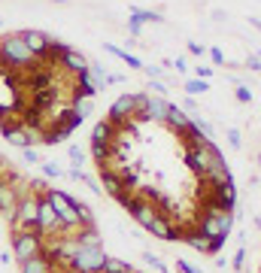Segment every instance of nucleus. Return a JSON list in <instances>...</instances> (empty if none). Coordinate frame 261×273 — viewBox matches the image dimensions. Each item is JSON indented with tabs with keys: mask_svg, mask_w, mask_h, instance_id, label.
<instances>
[{
	"mask_svg": "<svg viewBox=\"0 0 261 273\" xmlns=\"http://www.w3.org/2000/svg\"><path fill=\"white\" fill-rule=\"evenodd\" d=\"M231 222H234V216L228 210L213 207V204H204V216L198 222V234H201V237H207V240H222V243H225L228 234H231Z\"/></svg>",
	"mask_w": 261,
	"mask_h": 273,
	"instance_id": "nucleus-1",
	"label": "nucleus"
},
{
	"mask_svg": "<svg viewBox=\"0 0 261 273\" xmlns=\"http://www.w3.org/2000/svg\"><path fill=\"white\" fill-rule=\"evenodd\" d=\"M36 64V58L30 55V49L21 43L18 33H9L6 40H0V67L3 70H15V73H24Z\"/></svg>",
	"mask_w": 261,
	"mask_h": 273,
	"instance_id": "nucleus-2",
	"label": "nucleus"
},
{
	"mask_svg": "<svg viewBox=\"0 0 261 273\" xmlns=\"http://www.w3.org/2000/svg\"><path fill=\"white\" fill-rule=\"evenodd\" d=\"M222 161V152L216 149V143L213 140H207V143H201V146H189L185 149V167H189L192 173H198V176H204L213 164H219Z\"/></svg>",
	"mask_w": 261,
	"mask_h": 273,
	"instance_id": "nucleus-3",
	"label": "nucleus"
},
{
	"mask_svg": "<svg viewBox=\"0 0 261 273\" xmlns=\"http://www.w3.org/2000/svg\"><path fill=\"white\" fill-rule=\"evenodd\" d=\"M43 194H46L49 207L55 210V216L61 219V225H64L67 231H73V228H82V225H79V216H76V201H73L67 191L49 188V191H43Z\"/></svg>",
	"mask_w": 261,
	"mask_h": 273,
	"instance_id": "nucleus-4",
	"label": "nucleus"
},
{
	"mask_svg": "<svg viewBox=\"0 0 261 273\" xmlns=\"http://www.w3.org/2000/svg\"><path fill=\"white\" fill-rule=\"evenodd\" d=\"M103 264H106V252L103 246H97V249H79L64 267L70 273H103Z\"/></svg>",
	"mask_w": 261,
	"mask_h": 273,
	"instance_id": "nucleus-5",
	"label": "nucleus"
},
{
	"mask_svg": "<svg viewBox=\"0 0 261 273\" xmlns=\"http://www.w3.org/2000/svg\"><path fill=\"white\" fill-rule=\"evenodd\" d=\"M12 255L18 264L43 255V237L36 231H12Z\"/></svg>",
	"mask_w": 261,
	"mask_h": 273,
	"instance_id": "nucleus-6",
	"label": "nucleus"
},
{
	"mask_svg": "<svg viewBox=\"0 0 261 273\" xmlns=\"http://www.w3.org/2000/svg\"><path fill=\"white\" fill-rule=\"evenodd\" d=\"M12 231H36V194H27L18 201L12 216Z\"/></svg>",
	"mask_w": 261,
	"mask_h": 273,
	"instance_id": "nucleus-7",
	"label": "nucleus"
},
{
	"mask_svg": "<svg viewBox=\"0 0 261 273\" xmlns=\"http://www.w3.org/2000/svg\"><path fill=\"white\" fill-rule=\"evenodd\" d=\"M204 204H213V207H222V210L234 213V207H237V191H234V182H225V185H213V188H207Z\"/></svg>",
	"mask_w": 261,
	"mask_h": 273,
	"instance_id": "nucleus-8",
	"label": "nucleus"
},
{
	"mask_svg": "<svg viewBox=\"0 0 261 273\" xmlns=\"http://www.w3.org/2000/svg\"><path fill=\"white\" fill-rule=\"evenodd\" d=\"M21 36V43L30 49V55L36 61H46V52H49V43H52V36L43 33V30H36V27H27V30H18Z\"/></svg>",
	"mask_w": 261,
	"mask_h": 273,
	"instance_id": "nucleus-9",
	"label": "nucleus"
},
{
	"mask_svg": "<svg viewBox=\"0 0 261 273\" xmlns=\"http://www.w3.org/2000/svg\"><path fill=\"white\" fill-rule=\"evenodd\" d=\"M128 119H134V94H119V100L109 106V119L116 128H125Z\"/></svg>",
	"mask_w": 261,
	"mask_h": 273,
	"instance_id": "nucleus-10",
	"label": "nucleus"
},
{
	"mask_svg": "<svg viewBox=\"0 0 261 273\" xmlns=\"http://www.w3.org/2000/svg\"><path fill=\"white\" fill-rule=\"evenodd\" d=\"M146 231L152 234V237H158V240H167V243H170V240H182V231H179V228H173V222H170L167 216H161V213H158L152 222H149V228H146Z\"/></svg>",
	"mask_w": 261,
	"mask_h": 273,
	"instance_id": "nucleus-11",
	"label": "nucleus"
},
{
	"mask_svg": "<svg viewBox=\"0 0 261 273\" xmlns=\"http://www.w3.org/2000/svg\"><path fill=\"white\" fill-rule=\"evenodd\" d=\"M97 176H100V182H97V185L109 194V198H116V201H119L122 194H128V185H125V182H122V176H116L113 170L97 167ZM103 191H100V194H103Z\"/></svg>",
	"mask_w": 261,
	"mask_h": 273,
	"instance_id": "nucleus-12",
	"label": "nucleus"
},
{
	"mask_svg": "<svg viewBox=\"0 0 261 273\" xmlns=\"http://www.w3.org/2000/svg\"><path fill=\"white\" fill-rule=\"evenodd\" d=\"M189 115H185V109L182 106H176V103H167V115H164V125L170 128V131H176V134H182L185 128H189Z\"/></svg>",
	"mask_w": 261,
	"mask_h": 273,
	"instance_id": "nucleus-13",
	"label": "nucleus"
},
{
	"mask_svg": "<svg viewBox=\"0 0 261 273\" xmlns=\"http://www.w3.org/2000/svg\"><path fill=\"white\" fill-rule=\"evenodd\" d=\"M61 64H64V70H70L73 76H76V73H82V70H88V58L82 55V52H76V49H64V55L58 58Z\"/></svg>",
	"mask_w": 261,
	"mask_h": 273,
	"instance_id": "nucleus-14",
	"label": "nucleus"
},
{
	"mask_svg": "<svg viewBox=\"0 0 261 273\" xmlns=\"http://www.w3.org/2000/svg\"><path fill=\"white\" fill-rule=\"evenodd\" d=\"M15 207H18L15 191L9 188V182H0V216L12 219V216H15Z\"/></svg>",
	"mask_w": 261,
	"mask_h": 273,
	"instance_id": "nucleus-15",
	"label": "nucleus"
},
{
	"mask_svg": "<svg viewBox=\"0 0 261 273\" xmlns=\"http://www.w3.org/2000/svg\"><path fill=\"white\" fill-rule=\"evenodd\" d=\"M164 115H167V100L164 97H149L146 100V109H143L146 122H164Z\"/></svg>",
	"mask_w": 261,
	"mask_h": 273,
	"instance_id": "nucleus-16",
	"label": "nucleus"
},
{
	"mask_svg": "<svg viewBox=\"0 0 261 273\" xmlns=\"http://www.w3.org/2000/svg\"><path fill=\"white\" fill-rule=\"evenodd\" d=\"M113 137H116V125L113 122H97L94 125V131H91V143H100V146H109L113 143Z\"/></svg>",
	"mask_w": 261,
	"mask_h": 273,
	"instance_id": "nucleus-17",
	"label": "nucleus"
},
{
	"mask_svg": "<svg viewBox=\"0 0 261 273\" xmlns=\"http://www.w3.org/2000/svg\"><path fill=\"white\" fill-rule=\"evenodd\" d=\"M0 137H3L6 143H12L15 149H27V146H30V143H27V134H24L21 125H3V134H0Z\"/></svg>",
	"mask_w": 261,
	"mask_h": 273,
	"instance_id": "nucleus-18",
	"label": "nucleus"
},
{
	"mask_svg": "<svg viewBox=\"0 0 261 273\" xmlns=\"http://www.w3.org/2000/svg\"><path fill=\"white\" fill-rule=\"evenodd\" d=\"M21 273H52V258L36 255L30 261H21Z\"/></svg>",
	"mask_w": 261,
	"mask_h": 273,
	"instance_id": "nucleus-19",
	"label": "nucleus"
},
{
	"mask_svg": "<svg viewBox=\"0 0 261 273\" xmlns=\"http://www.w3.org/2000/svg\"><path fill=\"white\" fill-rule=\"evenodd\" d=\"M182 240L189 243L192 249H198L201 255H213V246H210V240H207V237H201V234H198V228H195V231H189V234H182Z\"/></svg>",
	"mask_w": 261,
	"mask_h": 273,
	"instance_id": "nucleus-20",
	"label": "nucleus"
},
{
	"mask_svg": "<svg viewBox=\"0 0 261 273\" xmlns=\"http://www.w3.org/2000/svg\"><path fill=\"white\" fill-rule=\"evenodd\" d=\"M103 49H106L109 55H116L119 61H125L128 67H134V70H143V61H140V58H134V55H128L125 49H119V46H109V43H103Z\"/></svg>",
	"mask_w": 261,
	"mask_h": 273,
	"instance_id": "nucleus-21",
	"label": "nucleus"
},
{
	"mask_svg": "<svg viewBox=\"0 0 261 273\" xmlns=\"http://www.w3.org/2000/svg\"><path fill=\"white\" fill-rule=\"evenodd\" d=\"M103 273H134V267L128 261H122V258H106Z\"/></svg>",
	"mask_w": 261,
	"mask_h": 273,
	"instance_id": "nucleus-22",
	"label": "nucleus"
},
{
	"mask_svg": "<svg viewBox=\"0 0 261 273\" xmlns=\"http://www.w3.org/2000/svg\"><path fill=\"white\" fill-rule=\"evenodd\" d=\"M131 15L140 18V21H164L161 12H152V9H140V6H131Z\"/></svg>",
	"mask_w": 261,
	"mask_h": 273,
	"instance_id": "nucleus-23",
	"label": "nucleus"
},
{
	"mask_svg": "<svg viewBox=\"0 0 261 273\" xmlns=\"http://www.w3.org/2000/svg\"><path fill=\"white\" fill-rule=\"evenodd\" d=\"M185 91H189V94H207L210 82L207 79H189V82H185Z\"/></svg>",
	"mask_w": 261,
	"mask_h": 273,
	"instance_id": "nucleus-24",
	"label": "nucleus"
},
{
	"mask_svg": "<svg viewBox=\"0 0 261 273\" xmlns=\"http://www.w3.org/2000/svg\"><path fill=\"white\" fill-rule=\"evenodd\" d=\"M67 155H70L73 167H82V161H85V152H82L79 146H70V149H67Z\"/></svg>",
	"mask_w": 261,
	"mask_h": 273,
	"instance_id": "nucleus-25",
	"label": "nucleus"
},
{
	"mask_svg": "<svg viewBox=\"0 0 261 273\" xmlns=\"http://www.w3.org/2000/svg\"><path fill=\"white\" fill-rule=\"evenodd\" d=\"M40 167H43V173H46L49 179H58V176H64V170H61V167H58L55 161H43Z\"/></svg>",
	"mask_w": 261,
	"mask_h": 273,
	"instance_id": "nucleus-26",
	"label": "nucleus"
},
{
	"mask_svg": "<svg viewBox=\"0 0 261 273\" xmlns=\"http://www.w3.org/2000/svg\"><path fill=\"white\" fill-rule=\"evenodd\" d=\"M143 261H146L149 267H155L158 273H167V267L161 264V258H158V255H152V252H143Z\"/></svg>",
	"mask_w": 261,
	"mask_h": 273,
	"instance_id": "nucleus-27",
	"label": "nucleus"
},
{
	"mask_svg": "<svg viewBox=\"0 0 261 273\" xmlns=\"http://www.w3.org/2000/svg\"><path fill=\"white\" fill-rule=\"evenodd\" d=\"M21 158H24V164H40V152H36V149H21Z\"/></svg>",
	"mask_w": 261,
	"mask_h": 273,
	"instance_id": "nucleus-28",
	"label": "nucleus"
},
{
	"mask_svg": "<svg viewBox=\"0 0 261 273\" xmlns=\"http://www.w3.org/2000/svg\"><path fill=\"white\" fill-rule=\"evenodd\" d=\"M252 97H255V94H252V88L237 85V100H240V103H252Z\"/></svg>",
	"mask_w": 261,
	"mask_h": 273,
	"instance_id": "nucleus-29",
	"label": "nucleus"
},
{
	"mask_svg": "<svg viewBox=\"0 0 261 273\" xmlns=\"http://www.w3.org/2000/svg\"><path fill=\"white\" fill-rule=\"evenodd\" d=\"M228 143H231L234 149H240V146H243V134H240L237 128H228Z\"/></svg>",
	"mask_w": 261,
	"mask_h": 273,
	"instance_id": "nucleus-30",
	"label": "nucleus"
},
{
	"mask_svg": "<svg viewBox=\"0 0 261 273\" xmlns=\"http://www.w3.org/2000/svg\"><path fill=\"white\" fill-rule=\"evenodd\" d=\"M176 270H182V273H201V267H195L192 261H185V258L176 261Z\"/></svg>",
	"mask_w": 261,
	"mask_h": 273,
	"instance_id": "nucleus-31",
	"label": "nucleus"
},
{
	"mask_svg": "<svg viewBox=\"0 0 261 273\" xmlns=\"http://www.w3.org/2000/svg\"><path fill=\"white\" fill-rule=\"evenodd\" d=\"M234 267H237V270H246V246L237 249V255H234Z\"/></svg>",
	"mask_w": 261,
	"mask_h": 273,
	"instance_id": "nucleus-32",
	"label": "nucleus"
},
{
	"mask_svg": "<svg viewBox=\"0 0 261 273\" xmlns=\"http://www.w3.org/2000/svg\"><path fill=\"white\" fill-rule=\"evenodd\" d=\"M149 88L155 91V97H161V94H167V85L161 82V79H149Z\"/></svg>",
	"mask_w": 261,
	"mask_h": 273,
	"instance_id": "nucleus-33",
	"label": "nucleus"
},
{
	"mask_svg": "<svg viewBox=\"0 0 261 273\" xmlns=\"http://www.w3.org/2000/svg\"><path fill=\"white\" fill-rule=\"evenodd\" d=\"M143 73H146V76H149V79H158V76H161V73H164V70H161V67H158V64H149V67H146V70H143Z\"/></svg>",
	"mask_w": 261,
	"mask_h": 273,
	"instance_id": "nucleus-34",
	"label": "nucleus"
},
{
	"mask_svg": "<svg viewBox=\"0 0 261 273\" xmlns=\"http://www.w3.org/2000/svg\"><path fill=\"white\" fill-rule=\"evenodd\" d=\"M140 27H143V21H140V18H134V15H131V18H128V30H131V33H134V36H140Z\"/></svg>",
	"mask_w": 261,
	"mask_h": 273,
	"instance_id": "nucleus-35",
	"label": "nucleus"
},
{
	"mask_svg": "<svg viewBox=\"0 0 261 273\" xmlns=\"http://www.w3.org/2000/svg\"><path fill=\"white\" fill-rule=\"evenodd\" d=\"M246 64H249V70H252V73H258V70H261V58H258V52H252Z\"/></svg>",
	"mask_w": 261,
	"mask_h": 273,
	"instance_id": "nucleus-36",
	"label": "nucleus"
},
{
	"mask_svg": "<svg viewBox=\"0 0 261 273\" xmlns=\"http://www.w3.org/2000/svg\"><path fill=\"white\" fill-rule=\"evenodd\" d=\"M210 58H213V64H225V52H222V49H210Z\"/></svg>",
	"mask_w": 261,
	"mask_h": 273,
	"instance_id": "nucleus-37",
	"label": "nucleus"
},
{
	"mask_svg": "<svg viewBox=\"0 0 261 273\" xmlns=\"http://www.w3.org/2000/svg\"><path fill=\"white\" fill-rule=\"evenodd\" d=\"M195 73H198V79H207V82H210V76H213V67H198Z\"/></svg>",
	"mask_w": 261,
	"mask_h": 273,
	"instance_id": "nucleus-38",
	"label": "nucleus"
},
{
	"mask_svg": "<svg viewBox=\"0 0 261 273\" xmlns=\"http://www.w3.org/2000/svg\"><path fill=\"white\" fill-rule=\"evenodd\" d=\"M189 52H192V55H204L207 46H201V43H189Z\"/></svg>",
	"mask_w": 261,
	"mask_h": 273,
	"instance_id": "nucleus-39",
	"label": "nucleus"
},
{
	"mask_svg": "<svg viewBox=\"0 0 261 273\" xmlns=\"http://www.w3.org/2000/svg\"><path fill=\"white\" fill-rule=\"evenodd\" d=\"M189 70V64H185V58H176V73H185Z\"/></svg>",
	"mask_w": 261,
	"mask_h": 273,
	"instance_id": "nucleus-40",
	"label": "nucleus"
},
{
	"mask_svg": "<svg viewBox=\"0 0 261 273\" xmlns=\"http://www.w3.org/2000/svg\"><path fill=\"white\" fill-rule=\"evenodd\" d=\"M0 134H3V119H0Z\"/></svg>",
	"mask_w": 261,
	"mask_h": 273,
	"instance_id": "nucleus-41",
	"label": "nucleus"
},
{
	"mask_svg": "<svg viewBox=\"0 0 261 273\" xmlns=\"http://www.w3.org/2000/svg\"><path fill=\"white\" fill-rule=\"evenodd\" d=\"M55 3H67V0H55Z\"/></svg>",
	"mask_w": 261,
	"mask_h": 273,
	"instance_id": "nucleus-42",
	"label": "nucleus"
},
{
	"mask_svg": "<svg viewBox=\"0 0 261 273\" xmlns=\"http://www.w3.org/2000/svg\"><path fill=\"white\" fill-rule=\"evenodd\" d=\"M0 27H3V18H0Z\"/></svg>",
	"mask_w": 261,
	"mask_h": 273,
	"instance_id": "nucleus-43",
	"label": "nucleus"
},
{
	"mask_svg": "<svg viewBox=\"0 0 261 273\" xmlns=\"http://www.w3.org/2000/svg\"><path fill=\"white\" fill-rule=\"evenodd\" d=\"M134 273H137V270H134Z\"/></svg>",
	"mask_w": 261,
	"mask_h": 273,
	"instance_id": "nucleus-44",
	"label": "nucleus"
}]
</instances>
